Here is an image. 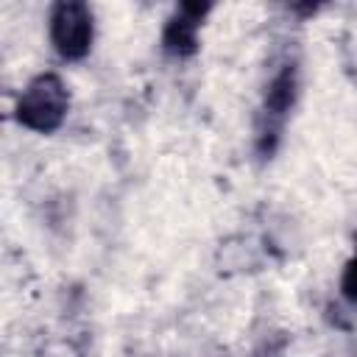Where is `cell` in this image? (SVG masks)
Masks as SVG:
<instances>
[{"instance_id": "cell-5", "label": "cell", "mask_w": 357, "mask_h": 357, "mask_svg": "<svg viewBox=\"0 0 357 357\" xmlns=\"http://www.w3.org/2000/svg\"><path fill=\"white\" fill-rule=\"evenodd\" d=\"M340 290L349 301H357V254L349 259L346 271H343V279H340Z\"/></svg>"}, {"instance_id": "cell-2", "label": "cell", "mask_w": 357, "mask_h": 357, "mask_svg": "<svg viewBox=\"0 0 357 357\" xmlns=\"http://www.w3.org/2000/svg\"><path fill=\"white\" fill-rule=\"evenodd\" d=\"M95 36L92 8L86 3H56L50 11V42L64 61H78L89 53Z\"/></svg>"}, {"instance_id": "cell-3", "label": "cell", "mask_w": 357, "mask_h": 357, "mask_svg": "<svg viewBox=\"0 0 357 357\" xmlns=\"http://www.w3.org/2000/svg\"><path fill=\"white\" fill-rule=\"evenodd\" d=\"M206 6H181L178 14L167 22L165 28V50L167 53H176V56H187L195 50V36H198V25H201V17H204Z\"/></svg>"}, {"instance_id": "cell-1", "label": "cell", "mask_w": 357, "mask_h": 357, "mask_svg": "<svg viewBox=\"0 0 357 357\" xmlns=\"http://www.w3.org/2000/svg\"><path fill=\"white\" fill-rule=\"evenodd\" d=\"M67 109L70 92L64 81L53 73H42L22 89L17 100V120L36 134H50L64 123Z\"/></svg>"}, {"instance_id": "cell-4", "label": "cell", "mask_w": 357, "mask_h": 357, "mask_svg": "<svg viewBox=\"0 0 357 357\" xmlns=\"http://www.w3.org/2000/svg\"><path fill=\"white\" fill-rule=\"evenodd\" d=\"M293 98H296V70L293 67H284L279 75H273L271 86H268V95H265V109L262 114L268 117V128L262 131V137L273 134L276 126L284 120V114L290 112L293 106Z\"/></svg>"}]
</instances>
